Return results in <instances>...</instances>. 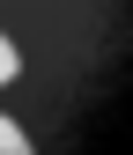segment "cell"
<instances>
[{
    "label": "cell",
    "instance_id": "6da1fadb",
    "mask_svg": "<svg viewBox=\"0 0 133 155\" xmlns=\"http://www.w3.org/2000/svg\"><path fill=\"white\" fill-rule=\"evenodd\" d=\"M8 74H15V52H8V37H0V81H8Z\"/></svg>",
    "mask_w": 133,
    "mask_h": 155
}]
</instances>
